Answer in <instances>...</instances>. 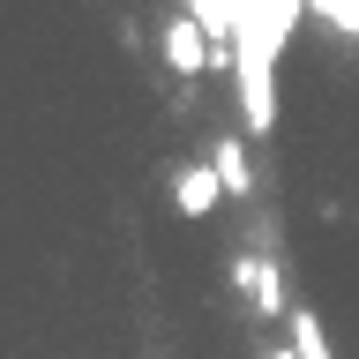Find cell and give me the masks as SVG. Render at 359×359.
<instances>
[{"label":"cell","mask_w":359,"mask_h":359,"mask_svg":"<svg viewBox=\"0 0 359 359\" xmlns=\"http://www.w3.org/2000/svg\"><path fill=\"white\" fill-rule=\"evenodd\" d=\"M232 15H240V30H232L224 67H232V90H240V120H247V135H269L277 128V60H285L307 0H232Z\"/></svg>","instance_id":"cell-1"},{"label":"cell","mask_w":359,"mask_h":359,"mask_svg":"<svg viewBox=\"0 0 359 359\" xmlns=\"http://www.w3.org/2000/svg\"><path fill=\"white\" fill-rule=\"evenodd\" d=\"M307 15L337 22V30H344V38H359V0H307Z\"/></svg>","instance_id":"cell-7"},{"label":"cell","mask_w":359,"mask_h":359,"mask_svg":"<svg viewBox=\"0 0 359 359\" xmlns=\"http://www.w3.org/2000/svg\"><path fill=\"white\" fill-rule=\"evenodd\" d=\"M240 277L255 285V307H262V314H277V307H285V277H277V262H269V255H247V262H240Z\"/></svg>","instance_id":"cell-5"},{"label":"cell","mask_w":359,"mask_h":359,"mask_svg":"<svg viewBox=\"0 0 359 359\" xmlns=\"http://www.w3.org/2000/svg\"><path fill=\"white\" fill-rule=\"evenodd\" d=\"M210 165H217L224 195H255V172H247V150L232 142V135H217V142H210Z\"/></svg>","instance_id":"cell-4"},{"label":"cell","mask_w":359,"mask_h":359,"mask_svg":"<svg viewBox=\"0 0 359 359\" xmlns=\"http://www.w3.org/2000/svg\"><path fill=\"white\" fill-rule=\"evenodd\" d=\"M180 8H187V15H195L202 30H210V38H217L224 53H232V30H240V15H232V0H180Z\"/></svg>","instance_id":"cell-6"},{"label":"cell","mask_w":359,"mask_h":359,"mask_svg":"<svg viewBox=\"0 0 359 359\" xmlns=\"http://www.w3.org/2000/svg\"><path fill=\"white\" fill-rule=\"evenodd\" d=\"M157 53H165V67H172V75H202V67H217L210 53H224V45L210 38L187 8H180V15H165V30H157Z\"/></svg>","instance_id":"cell-2"},{"label":"cell","mask_w":359,"mask_h":359,"mask_svg":"<svg viewBox=\"0 0 359 359\" xmlns=\"http://www.w3.org/2000/svg\"><path fill=\"white\" fill-rule=\"evenodd\" d=\"M217 202H224L217 165H180V172H172V210H180V217H210Z\"/></svg>","instance_id":"cell-3"}]
</instances>
